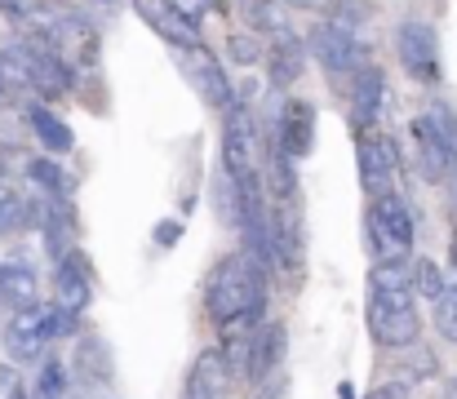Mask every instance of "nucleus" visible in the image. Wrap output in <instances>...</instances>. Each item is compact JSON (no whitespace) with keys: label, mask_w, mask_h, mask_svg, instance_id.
Segmentation results:
<instances>
[{"label":"nucleus","mask_w":457,"mask_h":399,"mask_svg":"<svg viewBox=\"0 0 457 399\" xmlns=\"http://www.w3.org/2000/svg\"><path fill=\"white\" fill-rule=\"evenodd\" d=\"M369 328L391 351H409L418 342L422 315H418V293H413V266L404 258L373 262L369 270Z\"/></svg>","instance_id":"f257e3e1"},{"label":"nucleus","mask_w":457,"mask_h":399,"mask_svg":"<svg viewBox=\"0 0 457 399\" xmlns=\"http://www.w3.org/2000/svg\"><path fill=\"white\" fill-rule=\"evenodd\" d=\"M204 302H209V315L213 324L222 320H240V315H258L262 320V306H267V266L249 254H231L213 266L209 275V288H204Z\"/></svg>","instance_id":"f03ea898"},{"label":"nucleus","mask_w":457,"mask_h":399,"mask_svg":"<svg viewBox=\"0 0 457 399\" xmlns=\"http://www.w3.org/2000/svg\"><path fill=\"white\" fill-rule=\"evenodd\" d=\"M71 328H76V320H71L67 311L27 302V306H18V311L9 315V324H4V355H9L13 364H31V360L45 355V346H49L54 337H62V333H71Z\"/></svg>","instance_id":"7ed1b4c3"},{"label":"nucleus","mask_w":457,"mask_h":399,"mask_svg":"<svg viewBox=\"0 0 457 399\" xmlns=\"http://www.w3.org/2000/svg\"><path fill=\"white\" fill-rule=\"evenodd\" d=\"M413 245V213L409 204L386 191L373 200L369 209V249H373V262H391V258H404Z\"/></svg>","instance_id":"20e7f679"},{"label":"nucleus","mask_w":457,"mask_h":399,"mask_svg":"<svg viewBox=\"0 0 457 399\" xmlns=\"http://www.w3.org/2000/svg\"><path fill=\"white\" fill-rule=\"evenodd\" d=\"M311 49H315V58L324 62V71H328L333 80H351V76L369 62V49L351 36L346 22H320V27L311 31Z\"/></svg>","instance_id":"39448f33"},{"label":"nucleus","mask_w":457,"mask_h":399,"mask_svg":"<svg viewBox=\"0 0 457 399\" xmlns=\"http://www.w3.org/2000/svg\"><path fill=\"white\" fill-rule=\"evenodd\" d=\"M395 49H400V62L413 80L422 85H436L440 80V40L427 22H400L395 31Z\"/></svg>","instance_id":"423d86ee"},{"label":"nucleus","mask_w":457,"mask_h":399,"mask_svg":"<svg viewBox=\"0 0 457 399\" xmlns=\"http://www.w3.org/2000/svg\"><path fill=\"white\" fill-rule=\"evenodd\" d=\"M222 164L227 178H258V160H253V116L245 107H227V129H222Z\"/></svg>","instance_id":"0eeeda50"},{"label":"nucleus","mask_w":457,"mask_h":399,"mask_svg":"<svg viewBox=\"0 0 457 399\" xmlns=\"http://www.w3.org/2000/svg\"><path fill=\"white\" fill-rule=\"evenodd\" d=\"M89 302H94V266L80 249H67L58 258V302L54 306L67 311L71 320H80L89 311Z\"/></svg>","instance_id":"6e6552de"},{"label":"nucleus","mask_w":457,"mask_h":399,"mask_svg":"<svg viewBox=\"0 0 457 399\" xmlns=\"http://www.w3.org/2000/svg\"><path fill=\"white\" fill-rule=\"evenodd\" d=\"M182 71H187V80L195 85V94H200L209 107H218V112H227V107H231V80H227L222 62H218L204 45L182 49Z\"/></svg>","instance_id":"1a4fd4ad"},{"label":"nucleus","mask_w":457,"mask_h":399,"mask_svg":"<svg viewBox=\"0 0 457 399\" xmlns=\"http://www.w3.org/2000/svg\"><path fill=\"white\" fill-rule=\"evenodd\" d=\"M280 360H285V324H262V328H253L245 337V369H240V378L253 382V387H267L271 373L280 369Z\"/></svg>","instance_id":"9d476101"},{"label":"nucleus","mask_w":457,"mask_h":399,"mask_svg":"<svg viewBox=\"0 0 457 399\" xmlns=\"http://www.w3.org/2000/svg\"><path fill=\"white\" fill-rule=\"evenodd\" d=\"M395 164H400L395 160V146L386 137H373V133L364 129V137H360V187L373 200L395 187Z\"/></svg>","instance_id":"9b49d317"},{"label":"nucleus","mask_w":457,"mask_h":399,"mask_svg":"<svg viewBox=\"0 0 457 399\" xmlns=\"http://www.w3.org/2000/svg\"><path fill=\"white\" fill-rule=\"evenodd\" d=\"M134 9L147 18V27H152L155 36H164L169 45H178V49L200 45V27H195V18L182 13L173 0H134Z\"/></svg>","instance_id":"f8f14e48"},{"label":"nucleus","mask_w":457,"mask_h":399,"mask_svg":"<svg viewBox=\"0 0 457 399\" xmlns=\"http://www.w3.org/2000/svg\"><path fill=\"white\" fill-rule=\"evenodd\" d=\"M351 121H355V129H373L378 121H382V107H386V80H382V71L373 67V62H364L351 80Z\"/></svg>","instance_id":"ddd939ff"},{"label":"nucleus","mask_w":457,"mask_h":399,"mask_svg":"<svg viewBox=\"0 0 457 399\" xmlns=\"http://www.w3.org/2000/svg\"><path fill=\"white\" fill-rule=\"evenodd\" d=\"M271 133H276V142H280L294 160L306 155V151H311V142H315V107H311L306 98H289Z\"/></svg>","instance_id":"4468645a"},{"label":"nucleus","mask_w":457,"mask_h":399,"mask_svg":"<svg viewBox=\"0 0 457 399\" xmlns=\"http://www.w3.org/2000/svg\"><path fill=\"white\" fill-rule=\"evenodd\" d=\"M409 133H413V146H418V173H422L427 182H445L449 169L457 164V155L445 146V137L427 125V116H418V121L409 125Z\"/></svg>","instance_id":"2eb2a0df"},{"label":"nucleus","mask_w":457,"mask_h":399,"mask_svg":"<svg viewBox=\"0 0 457 399\" xmlns=\"http://www.w3.org/2000/svg\"><path fill=\"white\" fill-rule=\"evenodd\" d=\"M227 391H231V369H227L222 351H204L187 373L182 399H227Z\"/></svg>","instance_id":"dca6fc26"},{"label":"nucleus","mask_w":457,"mask_h":399,"mask_svg":"<svg viewBox=\"0 0 457 399\" xmlns=\"http://www.w3.org/2000/svg\"><path fill=\"white\" fill-rule=\"evenodd\" d=\"M303 62H306V49L303 40L294 36V27H280L271 31V85H294L303 76Z\"/></svg>","instance_id":"f3484780"},{"label":"nucleus","mask_w":457,"mask_h":399,"mask_svg":"<svg viewBox=\"0 0 457 399\" xmlns=\"http://www.w3.org/2000/svg\"><path fill=\"white\" fill-rule=\"evenodd\" d=\"M76 373H80L85 387H112V378H116L112 346L103 337H94V333L80 337V346H76Z\"/></svg>","instance_id":"a211bd4d"},{"label":"nucleus","mask_w":457,"mask_h":399,"mask_svg":"<svg viewBox=\"0 0 457 399\" xmlns=\"http://www.w3.org/2000/svg\"><path fill=\"white\" fill-rule=\"evenodd\" d=\"M267 187H271V200H294V195H298L294 155L276 142V133L267 137Z\"/></svg>","instance_id":"6ab92c4d"},{"label":"nucleus","mask_w":457,"mask_h":399,"mask_svg":"<svg viewBox=\"0 0 457 399\" xmlns=\"http://www.w3.org/2000/svg\"><path fill=\"white\" fill-rule=\"evenodd\" d=\"M27 302H36V275H31V266L22 262H4L0 266V306H27Z\"/></svg>","instance_id":"aec40b11"},{"label":"nucleus","mask_w":457,"mask_h":399,"mask_svg":"<svg viewBox=\"0 0 457 399\" xmlns=\"http://www.w3.org/2000/svg\"><path fill=\"white\" fill-rule=\"evenodd\" d=\"M27 125H31V133H36L49 151H58V155H62V151H71V142H76L71 129H67L49 107H40V103H36V107H27Z\"/></svg>","instance_id":"412c9836"},{"label":"nucleus","mask_w":457,"mask_h":399,"mask_svg":"<svg viewBox=\"0 0 457 399\" xmlns=\"http://www.w3.org/2000/svg\"><path fill=\"white\" fill-rule=\"evenodd\" d=\"M409 266H413V293H422V297H431V302H436V297L445 293V284H449V279H445V270L431 262V258H418V262H409Z\"/></svg>","instance_id":"4be33fe9"},{"label":"nucleus","mask_w":457,"mask_h":399,"mask_svg":"<svg viewBox=\"0 0 457 399\" xmlns=\"http://www.w3.org/2000/svg\"><path fill=\"white\" fill-rule=\"evenodd\" d=\"M245 18H249V27H258V31H280V27H289L276 0H245Z\"/></svg>","instance_id":"5701e85b"},{"label":"nucleus","mask_w":457,"mask_h":399,"mask_svg":"<svg viewBox=\"0 0 457 399\" xmlns=\"http://www.w3.org/2000/svg\"><path fill=\"white\" fill-rule=\"evenodd\" d=\"M436 328L440 337L457 342V284H445V293L436 297Z\"/></svg>","instance_id":"b1692460"},{"label":"nucleus","mask_w":457,"mask_h":399,"mask_svg":"<svg viewBox=\"0 0 457 399\" xmlns=\"http://www.w3.org/2000/svg\"><path fill=\"white\" fill-rule=\"evenodd\" d=\"M62 395H67V364L62 360H45L36 399H62Z\"/></svg>","instance_id":"393cba45"},{"label":"nucleus","mask_w":457,"mask_h":399,"mask_svg":"<svg viewBox=\"0 0 457 399\" xmlns=\"http://www.w3.org/2000/svg\"><path fill=\"white\" fill-rule=\"evenodd\" d=\"M18 222H22V191L0 178V236L4 231H18Z\"/></svg>","instance_id":"a878e982"},{"label":"nucleus","mask_w":457,"mask_h":399,"mask_svg":"<svg viewBox=\"0 0 457 399\" xmlns=\"http://www.w3.org/2000/svg\"><path fill=\"white\" fill-rule=\"evenodd\" d=\"M427 125L440 133V137H445V146L457 155V112H449L445 103H436V107L427 112Z\"/></svg>","instance_id":"bb28decb"},{"label":"nucleus","mask_w":457,"mask_h":399,"mask_svg":"<svg viewBox=\"0 0 457 399\" xmlns=\"http://www.w3.org/2000/svg\"><path fill=\"white\" fill-rule=\"evenodd\" d=\"M227 54H231V62H240V67L262 62V45H258L253 36H231V40H227Z\"/></svg>","instance_id":"cd10ccee"},{"label":"nucleus","mask_w":457,"mask_h":399,"mask_svg":"<svg viewBox=\"0 0 457 399\" xmlns=\"http://www.w3.org/2000/svg\"><path fill=\"white\" fill-rule=\"evenodd\" d=\"M178 236H182V222H160L155 227V245H173Z\"/></svg>","instance_id":"c85d7f7f"},{"label":"nucleus","mask_w":457,"mask_h":399,"mask_svg":"<svg viewBox=\"0 0 457 399\" xmlns=\"http://www.w3.org/2000/svg\"><path fill=\"white\" fill-rule=\"evenodd\" d=\"M364 399H400V391H395V387H378L373 395H364Z\"/></svg>","instance_id":"c756f323"},{"label":"nucleus","mask_w":457,"mask_h":399,"mask_svg":"<svg viewBox=\"0 0 457 399\" xmlns=\"http://www.w3.org/2000/svg\"><path fill=\"white\" fill-rule=\"evenodd\" d=\"M445 182H449V200H453V209H457V164L449 169V178H445Z\"/></svg>","instance_id":"7c9ffc66"},{"label":"nucleus","mask_w":457,"mask_h":399,"mask_svg":"<svg viewBox=\"0 0 457 399\" xmlns=\"http://www.w3.org/2000/svg\"><path fill=\"white\" fill-rule=\"evenodd\" d=\"M289 4H311V9H328L333 0H289Z\"/></svg>","instance_id":"2f4dec72"},{"label":"nucleus","mask_w":457,"mask_h":399,"mask_svg":"<svg viewBox=\"0 0 457 399\" xmlns=\"http://www.w3.org/2000/svg\"><path fill=\"white\" fill-rule=\"evenodd\" d=\"M285 391H289V387H285V382H276V395H267V391H262L258 399H285Z\"/></svg>","instance_id":"473e14b6"},{"label":"nucleus","mask_w":457,"mask_h":399,"mask_svg":"<svg viewBox=\"0 0 457 399\" xmlns=\"http://www.w3.org/2000/svg\"><path fill=\"white\" fill-rule=\"evenodd\" d=\"M449 262L457 266V231H453V245H449Z\"/></svg>","instance_id":"72a5a7b5"},{"label":"nucleus","mask_w":457,"mask_h":399,"mask_svg":"<svg viewBox=\"0 0 457 399\" xmlns=\"http://www.w3.org/2000/svg\"><path fill=\"white\" fill-rule=\"evenodd\" d=\"M445 399H457V382H449V387H445Z\"/></svg>","instance_id":"f704fd0d"},{"label":"nucleus","mask_w":457,"mask_h":399,"mask_svg":"<svg viewBox=\"0 0 457 399\" xmlns=\"http://www.w3.org/2000/svg\"><path fill=\"white\" fill-rule=\"evenodd\" d=\"M0 173H4V155H0Z\"/></svg>","instance_id":"c9c22d12"},{"label":"nucleus","mask_w":457,"mask_h":399,"mask_svg":"<svg viewBox=\"0 0 457 399\" xmlns=\"http://www.w3.org/2000/svg\"><path fill=\"white\" fill-rule=\"evenodd\" d=\"M98 4H112V0H98Z\"/></svg>","instance_id":"e433bc0d"},{"label":"nucleus","mask_w":457,"mask_h":399,"mask_svg":"<svg viewBox=\"0 0 457 399\" xmlns=\"http://www.w3.org/2000/svg\"><path fill=\"white\" fill-rule=\"evenodd\" d=\"M0 98H4V85H0Z\"/></svg>","instance_id":"4c0bfd02"}]
</instances>
